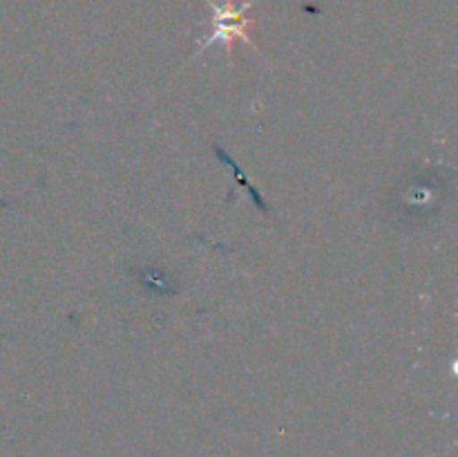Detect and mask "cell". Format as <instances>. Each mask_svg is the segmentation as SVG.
<instances>
[{
	"instance_id": "6da1fadb",
	"label": "cell",
	"mask_w": 458,
	"mask_h": 457,
	"mask_svg": "<svg viewBox=\"0 0 458 457\" xmlns=\"http://www.w3.org/2000/svg\"><path fill=\"white\" fill-rule=\"evenodd\" d=\"M206 4L213 9V30H210V34L199 43V52L213 43H224L226 45V52L231 54L233 40L235 39L253 45V40H250V36H249V30H250V25H253V21H250V18H246V12L253 7V0L244 3L242 7H235V4H233V0H226L224 4L213 3V0H206Z\"/></svg>"
}]
</instances>
